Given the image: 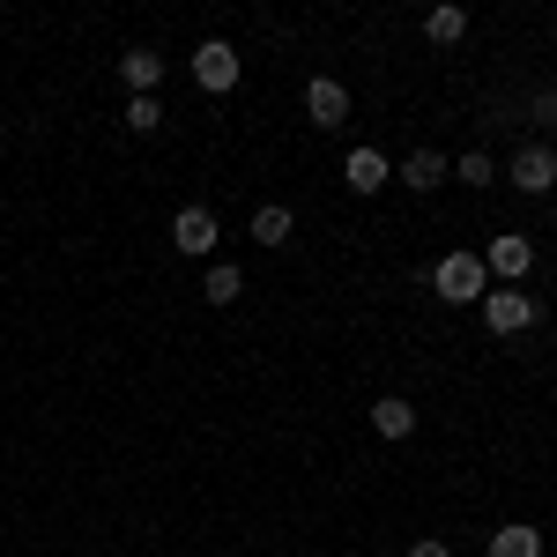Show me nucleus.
I'll return each mask as SVG.
<instances>
[{"instance_id":"nucleus-1","label":"nucleus","mask_w":557,"mask_h":557,"mask_svg":"<svg viewBox=\"0 0 557 557\" xmlns=\"http://www.w3.org/2000/svg\"><path fill=\"white\" fill-rule=\"evenodd\" d=\"M431 290H438L446 305H483L491 268H483V253H446L438 268H431Z\"/></svg>"},{"instance_id":"nucleus-2","label":"nucleus","mask_w":557,"mask_h":557,"mask_svg":"<svg viewBox=\"0 0 557 557\" xmlns=\"http://www.w3.org/2000/svg\"><path fill=\"white\" fill-rule=\"evenodd\" d=\"M535 320H543V305L528 298V290H513V283H506V290H483V327H491V335H520V327H535Z\"/></svg>"},{"instance_id":"nucleus-3","label":"nucleus","mask_w":557,"mask_h":557,"mask_svg":"<svg viewBox=\"0 0 557 557\" xmlns=\"http://www.w3.org/2000/svg\"><path fill=\"white\" fill-rule=\"evenodd\" d=\"M194 83L215 89V97H223V89H238V45H231V38H209L201 52H194Z\"/></svg>"},{"instance_id":"nucleus-4","label":"nucleus","mask_w":557,"mask_h":557,"mask_svg":"<svg viewBox=\"0 0 557 557\" xmlns=\"http://www.w3.org/2000/svg\"><path fill=\"white\" fill-rule=\"evenodd\" d=\"M506 178H513L520 194H550V186H557V149H550V141H528Z\"/></svg>"},{"instance_id":"nucleus-5","label":"nucleus","mask_w":557,"mask_h":557,"mask_svg":"<svg viewBox=\"0 0 557 557\" xmlns=\"http://www.w3.org/2000/svg\"><path fill=\"white\" fill-rule=\"evenodd\" d=\"M483 268H491V275H506V283L520 290V275L535 268V246H528L520 231H498V238H491V253H483Z\"/></svg>"},{"instance_id":"nucleus-6","label":"nucleus","mask_w":557,"mask_h":557,"mask_svg":"<svg viewBox=\"0 0 557 557\" xmlns=\"http://www.w3.org/2000/svg\"><path fill=\"white\" fill-rule=\"evenodd\" d=\"M172 246H178L186 260L215 253V215H209V209H178V215H172Z\"/></svg>"},{"instance_id":"nucleus-7","label":"nucleus","mask_w":557,"mask_h":557,"mask_svg":"<svg viewBox=\"0 0 557 557\" xmlns=\"http://www.w3.org/2000/svg\"><path fill=\"white\" fill-rule=\"evenodd\" d=\"M305 112H312V127H343L349 120V89L335 75H320V83L305 89Z\"/></svg>"},{"instance_id":"nucleus-8","label":"nucleus","mask_w":557,"mask_h":557,"mask_svg":"<svg viewBox=\"0 0 557 557\" xmlns=\"http://www.w3.org/2000/svg\"><path fill=\"white\" fill-rule=\"evenodd\" d=\"M343 178H349V194H380V186H386L394 172H386V157H380V149H364V141H357V149L343 157Z\"/></svg>"},{"instance_id":"nucleus-9","label":"nucleus","mask_w":557,"mask_h":557,"mask_svg":"<svg viewBox=\"0 0 557 557\" xmlns=\"http://www.w3.org/2000/svg\"><path fill=\"white\" fill-rule=\"evenodd\" d=\"M372 431H380V438H409V431H417V401H409V394H380V401H372Z\"/></svg>"},{"instance_id":"nucleus-10","label":"nucleus","mask_w":557,"mask_h":557,"mask_svg":"<svg viewBox=\"0 0 557 557\" xmlns=\"http://www.w3.org/2000/svg\"><path fill=\"white\" fill-rule=\"evenodd\" d=\"M120 75H127V89H134V97H157V83H164V52L134 45L127 60H120Z\"/></svg>"},{"instance_id":"nucleus-11","label":"nucleus","mask_w":557,"mask_h":557,"mask_svg":"<svg viewBox=\"0 0 557 557\" xmlns=\"http://www.w3.org/2000/svg\"><path fill=\"white\" fill-rule=\"evenodd\" d=\"M491 557H543V528H535V520H506V528L491 535Z\"/></svg>"},{"instance_id":"nucleus-12","label":"nucleus","mask_w":557,"mask_h":557,"mask_svg":"<svg viewBox=\"0 0 557 557\" xmlns=\"http://www.w3.org/2000/svg\"><path fill=\"white\" fill-rule=\"evenodd\" d=\"M446 172H454V164H446L438 149H417V157L401 164V186H417V194H431V186H446Z\"/></svg>"},{"instance_id":"nucleus-13","label":"nucleus","mask_w":557,"mask_h":557,"mask_svg":"<svg viewBox=\"0 0 557 557\" xmlns=\"http://www.w3.org/2000/svg\"><path fill=\"white\" fill-rule=\"evenodd\" d=\"M201 298H209V305H238V298H246V275H238L231 260H215L209 283H201Z\"/></svg>"},{"instance_id":"nucleus-14","label":"nucleus","mask_w":557,"mask_h":557,"mask_svg":"<svg viewBox=\"0 0 557 557\" xmlns=\"http://www.w3.org/2000/svg\"><path fill=\"white\" fill-rule=\"evenodd\" d=\"M461 30H469V8H431V15H424V38L431 45H454Z\"/></svg>"},{"instance_id":"nucleus-15","label":"nucleus","mask_w":557,"mask_h":557,"mask_svg":"<svg viewBox=\"0 0 557 557\" xmlns=\"http://www.w3.org/2000/svg\"><path fill=\"white\" fill-rule=\"evenodd\" d=\"M253 238H260V246H290V209H283V201H268V209L253 215Z\"/></svg>"},{"instance_id":"nucleus-16","label":"nucleus","mask_w":557,"mask_h":557,"mask_svg":"<svg viewBox=\"0 0 557 557\" xmlns=\"http://www.w3.org/2000/svg\"><path fill=\"white\" fill-rule=\"evenodd\" d=\"M120 120H127V134H157V127H164V104H157V97H127Z\"/></svg>"},{"instance_id":"nucleus-17","label":"nucleus","mask_w":557,"mask_h":557,"mask_svg":"<svg viewBox=\"0 0 557 557\" xmlns=\"http://www.w3.org/2000/svg\"><path fill=\"white\" fill-rule=\"evenodd\" d=\"M454 178H469V186H491V178H498V164H491L483 149H469V157L454 164Z\"/></svg>"},{"instance_id":"nucleus-18","label":"nucleus","mask_w":557,"mask_h":557,"mask_svg":"<svg viewBox=\"0 0 557 557\" xmlns=\"http://www.w3.org/2000/svg\"><path fill=\"white\" fill-rule=\"evenodd\" d=\"M409 557H454V550H446L438 535H417V543H409Z\"/></svg>"},{"instance_id":"nucleus-19","label":"nucleus","mask_w":557,"mask_h":557,"mask_svg":"<svg viewBox=\"0 0 557 557\" xmlns=\"http://www.w3.org/2000/svg\"><path fill=\"white\" fill-rule=\"evenodd\" d=\"M535 120H543V127H557V89H543V97H535Z\"/></svg>"}]
</instances>
